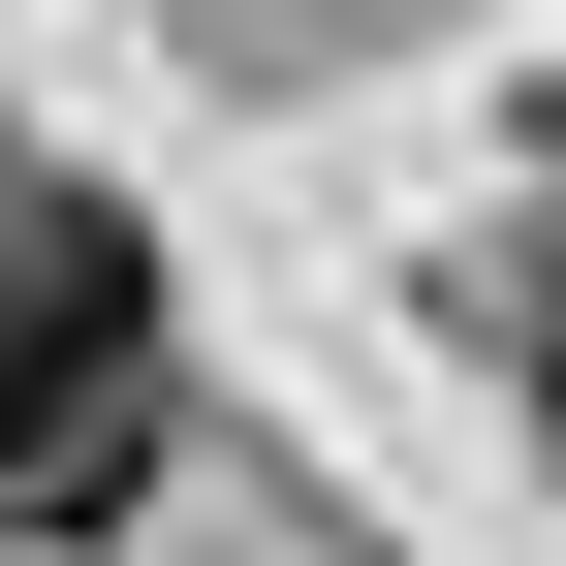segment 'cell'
<instances>
[{
	"label": "cell",
	"mask_w": 566,
	"mask_h": 566,
	"mask_svg": "<svg viewBox=\"0 0 566 566\" xmlns=\"http://www.w3.org/2000/svg\"><path fill=\"white\" fill-rule=\"evenodd\" d=\"M158 472V252L0 189V535H126Z\"/></svg>",
	"instance_id": "1"
}]
</instances>
